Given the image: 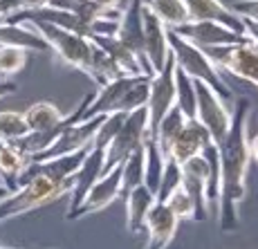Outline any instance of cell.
I'll return each mask as SVG.
<instances>
[{"label": "cell", "mask_w": 258, "mask_h": 249, "mask_svg": "<svg viewBox=\"0 0 258 249\" xmlns=\"http://www.w3.org/2000/svg\"><path fill=\"white\" fill-rule=\"evenodd\" d=\"M148 7L155 12V16L168 29H175L180 25L188 23V12L182 0H148Z\"/></svg>", "instance_id": "cell-27"}, {"label": "cell", "mask_w": 258, "mask_h": 249, "mask_svg": "<svg viewBox=\"0 0 258 249\" xmlns=\"http://www.w3.org/2000/svg\"><path fill=\"white\" fill-rule=\"evenodd\" d=\"M175 106L186 119H196V79H191L175 66Z\"/></svg>", "instance_id": "cell-26"}, {"label": "cell", "mask_w": 258, "mask_h": 249, "mask_svg": "<svg viewBox=\"0 0 258 249\" xmlns=\"http://www.w3.org/2000/svg\"><path fill=\"white\" fill-rule=\"evenodd\" d=\"M29 133L27 123H25L23 112L18 110H3L0 112V139L7 142H16Z\"/></svg>", "instance_id": "cell-29"}, {"label": "cell", "mask_w": 258, "mask_h": 249, "mask_svg": "<svg viewBox=\"0 0 258 249\" xmlns=\"http://www.w3.org/2000/svg\"><path fill=\"white\" fill-rule=\"evenodd\" d=\"M177 225H180V218L164 202H155L146 216V225H144V231H146V245H144V249L168 247L171 240L175 238Z\"/></svg>", "instance_id": "cell-14"}, {"label": "cell", "mask_w": 258, "mask_h": 249, "mask_svg": "<svg viewBox=\"0 0 258 249\" xmlns=\"http://www.w3.org/2000/svg\"><path fill=\"white\" fill-rule=\"evenodd\" d=\"M0 249H7V247H0Z\"/></svg>", "instance_id": "cell-39"}, {"label": "cell", "mask_w": 258, "mask_h": 249, "mask_svg": "<svg viewBox=\"0 0 258 249\" xmlns=\"http://www.w3.org/2000/svg\"><path fill=\"white\" fill-rule=\"evenodd\" d=\"M7 249H9V247H7Z\"/></svg>", "instance_id": "cell-40"}, {"label": "cell", "mask_w": 258, "mask_h": 249, "mask_svg": "<svg viewBox=\"0 0 258 249\" xmlns=\"http://www.w3.org/2000/svg\"><path fill=\"white\" fill-rule=\"evenodd\" d=\"M242 27H245V36L249 38L254 45H258V23L249 21V18H242Z\"/></svg>", "instance_id": "cell-34"}, {"label": "cell", "mask_w": 258, "mask_h": 249, "mask_svg": "<svg viewBox=\"0 0 258 249\" xmlns=\"http://www.w3.org/2000/svg\"><path fill=\"white\" fill-rule=\"evenodd\" d=\"M23 117H25V123H27L29 133H38V131H47V128L56 126L66 114L58 110L54 103L38 101V103H32V106L23 112Z\"/></svg>", "instance_id": "cell-23"}, {"label": "cell", "mask_w": 258, "mask_h": 249, "mask_svg": "<svg viewBox=\"0 0 258 249\" xmlns=\"http://www.w3.org/2000/svg\"><path fill=\"white\" fill-rule=\"evenodd\" d=\"M202 49L209 54L218 70H225L242 81L258 86V45H254L249 38L236 45H216Z\"/></svg>", "instance_id": "cell-5"}, {"label": "cell", "mask_w": 258, "mask_h": 249, "mask_svg": "<svg viewBox=\"0 0 258 249\" xmlns=\"http://www.w3.org/2000/svg\"><path fill=\"white\" fill-rule=\"evenodd\" d=\"M29 157L21 153V148L14 142L0 139V182L9 189V193L18 189V177L27 168Z\"/></svg>", "instance_id": "cell-20"}, {"label": "cell", "mask_w": 258, "mask_h": 249, "mask_svg": "<svg viewBox=\"0 0 258 249\" xmlns=\"http://www.w3.org/2000/svg\"><path fill=\"white\" fill-rule=\"evenodd\" d=\"M249 99H238L231 114V126L220 148V202H218V227L222 233L238 231L240 227V202L247 193L249 171Z\"/></svg>", "instance_id": "cell-1"}, {"label": "cell", "mask_w": 258, "mask_h": 249, "mask_svg": "<svg viewBox=\"0 0 258 249\" xmlns=\"http://www.w3.org/2000/svg\"><path fill=\"white\" fill-rule=\"evenodd\" d=\"M175 106V61L168 56L166 66L160 72L153 74L151 88H148V101H146V112H148V133H155L157 123L162 117Z\"/></svg>", "instance_id": "cell-8"}, {"label": "cell", "mask_w": 258, "mask_h": 249, "mask_svg": "<svg viewBox=\"0 0 258 249\" xmlns=\"http://www.w3.org/2000/svg\"><path fill=\"white\" fill-rule=\"evenodd\" d=\"M74 186V177L70 180H52L47 175H36L32 180L12 191L5 200H0V222L12 220L16 216L29 213L34 209H41L45 204H52L58 198L68 196Z\"/></svg>", "instance_id": "cell-3"}, {"label": "cell", "mask_w": 258, "mask_h": 249, "mask_svg": "<svg viewBox=\"0 0 258 249\" xmlns=\"http://www.w3.org/2000/svg\"><path fill=\"white\" fill-rule=\"evenodd\" d=\"M121 196V166L110 168L108 173H103L97 182L90 186V191L86 193V198L81 200L74 211L66 213L68 220H79L83 216H90L94 211L106 209L110 202H115Z\"/></svg>", "instance_id": "cell-9"}, {"label": "cell", "mask_w": 258, "mask_h": 249, "mask_svg": "<svg viewBox=\"0 0 258 249\" xmlns=\"http://www.w3.org/2000/svg\"><path fill=\"white\" fill-rule=\"evenodd\" d=\"M184 123H186V117L180 112V108H177V106H173L171 110L162 117V121L157 123L153 137H155L157 146H160V151L164 153V155L168 153V146H171V142L177 137V133L182 131V126H184Z\"/></svg>", "instance_id": "cell-25"}, {"label": "cell", "mask_w": 258, "mask_h": 249, "mask_svg": "<svg viewBox=\"0 0 258 249\" xmlns=\"http://www.w3.org/2000/svg\"><path fill=\"white\" fill-rule=\"evenodd\" d=\"M164 204L171 209L173 213H175L177 218H180V220H196V204H193L191 196L184 191V186H182V184L166 198Z\"/></svg>", "instance_id": "cell-31"}, {"label": "cell", "mask_w": 258, "mask_h": 249, "mask_svg": "<svg viewBox=\"0 0 258 249\" xmlns=\"http://www.w3.org/2000/svg\"><path fill=\"white\" fill-rule=\"evenodd\" d=\"M144 159H146V155H144V144H142V148H137L135 153H131L119 164L121 166V196L119 198H126L133 189L144 184Z\"/></svg>", "instance_id": "cell-24"}, {"label": "cell", "mask_w": 258, "mask_h": 249, "mask_svg": "<svg viewBox=\"0 0 258 249\" xmlns=\"http://www.w3.org/2000/svg\"><path fill=\"white\" fill-rule=\"evenodd\" d=\"M180 184H182V166L177 162H173L171 157H166L164 171H162L160 186H157V191H155L157 202H166V198L171 196V193L175 191Z\"/></svg>", "instance_id": "cell-30"}, {"label": "cell", "mask_w": 258, "mask_h": 249, "mask_svg": "<svg viewBox=\"0 0 258 249\" xmlns=\"http://www.w3.org/2000/svg\"><path fill=\"white\" fill-rule=\"evenodd\" d=\"M103 173H106V148L90 146V151H88L86 159H83L81 168L74 173V186L70 191L72 202H70L68 213L74 211V209L81 204V200L86 198V193L90 191V186L103 175Z\"/></svg>", "instance_id": "cell-15"}, {"label": "cell", "mask_w": 258, "mask_h": 249, "mask_svg": "<svg viewBox=\"0 0 258 249\" xmlns=\"http://www.w3.org/2000/svg\"><path fill=\"white\" fill-rule=\"evenodd\" d=\"M188 12V21H220L227 27L245 34L242 18L231 7L222 5L220 0H182Z\"/></svg>", "instance_id": "cell-17"}, {"label": "cell", "mask_w": 258, "mask_h": 249, "mask_svg": "<svg viewBox=\"0 0 258 249\" xmlns=\"http://www.w3.org/2000/svg\"><path fill=\"white\" fill-rule=\"evenodd\" d=\"M168 49H171V56H173V61H175L177 70H182V72L188 74L191 79H196V81L207 83V86L213 88L225 101H231V97H234L231 88L227 86L220 70L216 68V63L211 61L209 54L200 45H196V43H191L188 38L180 36V34L173 32V29H168Z\"/></svg>", "instance_id": "cell-2"}, {"label": "cell", "mask_w": 258, "mask_h": 249, "mask_svg": "<svg viewBox=\"0 0 258 249\" xmlns=\"http://www.w3.org/2000/svg\"><path fill=\"white\" fill-rule=\"evenodd\" d=\"M144 0H131L126 7L121 9V18H119L117 38L126 47H131L137 54V58L144 63L148 74H153V68L146 58V49H144V18H142Z\"/></svg>", "instance_id": "cell-13"}, {"label": "cell", "mask_w": 258, "mask_h": 249, "mask_svg": "<svg viewBox=\"0 0 258 249\" xmlns=\"http://www.w3.org/2000/svg\"><path fill=\"white\" fill-rule=\"evenodd\" d=\"M0 45H18L25 47L29 52H45L49 49L47 41L36 32L29 29L27 25H9V23H0Z\"/></svg>", "instance_id": "cell-21"}, {"label": "cell", "mask_w": 258, "mask_h": 249, "mask_svg": "<svg viewBox=\"0 0 258 249\" xmlns=\"http://www.w3.org/2000/svg\"><path fill=\"white\" fill-rule=\"evenodd\" d=\"M123 117H126L123 112L106 114V117H103V121H101V126H99V131H97V137H94L92 146H101V148H106L108 144L112 142V137L117 135V131L121 128Z\"/></svg>", "instance_id": "cell-32"}, {"label": "cell", "mask_w": 258, "mask_h": 249, "mask_svg": "<svg viewBox=\"0 0 258 249\" xmlns=\"http://www.w3.org/2000/svg\"><path fill=\"white\" fill-rule=\"evenodd\" d=\"M142 18H144V49H146V58L153 68V74H155L166 66L168 56H171V49H168V27L148 7V0H144Z\"/></svg>", "instance_id": "cell-12"}, {"label": "cell", "mask_w": 258, "mask_h": 249, "mask_svg": "<svg viewBox=\"0 0 258 249\" xmlns=\"http://www.w3.org/2000/svg\"><path fill=\"white\" fill-rule=\"evenodd\" d=\"M92 43H97L108 56L112 58V63L119 68V72L131 77V74H148V70L144 68V63L137 58V54L131 47H126L117 36H92ZM153 77V74H151Z\"/></svg>", "instance_id": "cell-19"}, {"label": "cell", "mask_w": 258, "mask_h": 249, "mask_svg": "<svg viewBox=\"0 0 258 249\" xmlns=\"http://www.w3.org/2000/svg\"><path fill=\"white\" fill-rule=\"evenodd\" d=\"M97 5H101V7H108V9H123V0H94Z\"/></svg>", "instance_id": "cell-36"}, {"label": "cell", "mask_w": 258, "mask_h": 249, "mask_svg": "<svg viewBox=\"0 0 258 249\" xmlns=\"http://www.w3.org/2000/svg\"><path fill=\"white\" fill-rule=\"evenodd\" d=\"M180 36L188 38L191 43L200 47H216V45H236V43L247 41L245 34L236 32V29L227 27L220 21H188L180 27H175Z\"/></svg>", "instance_id": "cell-11"}, {"label": "cell", "mask_w": 258, "mask_h": 249, "mask_svg": "<svg viewBox=\"0 0 258 249\" xmlns=\"http://www.w3.org/2000/svg\"><path fill=\"white\" fill-rule=\"evenodd\" d=\"M196 119L205 126V131L209 133L211 142L220 146L222 139L227 137L231 126V112L227 108L225 99L220 97L213 88H209L207 83L196 81Z\"/></svg>", "instance_id": "cell-6"}, {"label": "cell", "mask_w": 258, "mask_h": 249, "mask_svg": "<svg viewBox=\"0 0 258 249\" xmlns=\"http://www.w3.org/2000/svg\"><path fill=\"white\" fill-rule=\"evenodd\" d=\"M231 9L240 18H249V21L258 23V0H236Z\"/></svg>", "instance_id": "cell-33"}, {"label": "cell", "mask_w": 258, "mask_h": 249, "mask_svg": "<svg viewBox=\"0 0 258 249\" xmlns=\"http://www.w3.org/2000/svg\"><path fill=\"white\" fill-rule=\"evenodd\" d=\"M32 27L45 38L49 49H54L56 56L61 58L66 66L77 68L79 72H83L88 77V72H90V56H92L90 38L81 36V34H77V32H70V29L49 25V23H34Z\"/></svg>", "instance_id": "cell-4"}, {"label": "cell", "mask_w": 258, "mask_h": 249, "mask_svg": "<svg viewBox=\"0 0 258 249\" xmlns=\"http://www.w3.org/2000/svg\"><path fill=\"white\" fill-rule=\"evenodd\" d=\"M249 157H251V162L258 164V135L249 137Z\"/></svg>", "instance_id": "cell-37"}, {"label": "cell", "mask_w": 258, "mask_h": 249, "mask_svg": "<svg viewBox=\"0 0 258 249\" xmlns=\"http://www.w3.org/2000/svg\"><path fill=\"white\" fill-rule=\"evenodd\" d=\"M7 196H9V189L5 186L3 182H0V200H5V198H7Z\"/></svg>", "instance_id": "cell-38"}, {"label": "cell", "mask_w": 258, "mask_h": 249, "mask_svg": "<svg viewBox=\"0 0 258 249\" xmlns=\"http://www.w3.org/2000/svg\"><path fill=\"white\" fill-rule=\"evenodd\" d=\"M18 90V86L14 81H9V79H3L0 77V99L3 97H9V94H14Z\"/></svg>", "instance_id": "cell-35"}, {"label": "cell", "mask_w": 258, "mask_h": 249, "mask_svg": "<svg viewBox=\"0 0 258 249\" xmlns=\"http://www.w3.org/2000/svg\"><path fill=\"white\" fill-rule=\"evenodd\" d=\"M209 139H211L209 133L205 131V126H202L198 119H186L182 131L177 133V137L173 139L171 146H168L166 157H171L173 162H177L182 166V164L188 162L191 157L200 155L205 144L209 142Z\"/></svg>", "instance_id": "cell-16"}, {"label": "cell", "mask_w": 258, "mask_h": 249, "mask_svg": "<svg viewBox=\"0 0 258 249\" xmlns=\"http://www.w3.org/2000/svg\"><path fill=\"white\" fill-rule=\"evenodd\" d=\"M148 135V112L146 108L133 110L123 117L121 128L117 131V135L112 137V142L106 146V173L110 168L119 166L131 153H135L137 148H142L144 139Z\"/></svg>", "instance_id": "cell-7"}, {"label": "cell", "mask_w": 258, "mask_h": 249, "mask_svg": "<svg viewBox=\"0 0 258 249\" xmlns=\"http://www.w3.org/2000/svg\"><path fill=\"white\" fill-rule=\"evenodd\" d=\"M126 229L131 233H142L144 225H146V216L153 209V204L157 202L155 191L146 186V184H140L137 189H133L126 198Z\"/></svg>", "instance_id": "cell-18"}, {"label": "cell", "mask_w": 258, "mask_h": 249, "mask_svg": "<svg viewBox=\"0 0 258 249\" xmlns=\"http://www.w3.org/2000/svg\"><path fill=\"white\" fill-rule=\"evenodd\" d=\"M103 117H106V114H94V117L81 119V121L68 126L66 131L61 133V137H58L56 142L47 148V151H43L41 155L34 157L32 162L47 159V157L68 155V153H74V151H81V148L92 146V142H94V137H97V131H99V126H101Z\"/></svg>", "instance_id": "cell-10"}, {"label": "cell", "mask_w": 258, "mask_h": 249, "mask_svg": "<svg viewBox=\"0 0 258 249\" xmlns=\"http://www.w3.org/2000/svg\"><path fill=\"white\" fill-rule=\"evenodd\" d=\"M29 56V49L18 45H0V77L7 79L18 74L25 68Z\"/></svg>", "instance_id": "cell-28"}, {"label": "cell", "mask_w": 258, "mask_h": 249, "mask_svg": "<svg viewBox=\"0 0 258 249\" xmlns=\"http://www.w3.org/2000/svg\"><path fill=\"white\" fill-rule=\"evenodd\" d=\"M49 5H54L58 9H66V12L74 14V16L83 18L86 23H94L99 18H112V21L121 18V9L101 7L94 0H49Z\"/></svg>", "instance_id": "cell-22"}]
</instances>
